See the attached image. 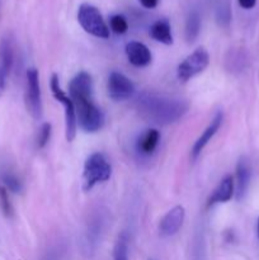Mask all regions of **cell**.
Returning <instances> with one entry per match:
<instances>
[{
	"instance_id": "4",
	"label": "cell",
	"mask_w": 259,
	"mask_h": 260,
	"mask_svg": "<svg viewBox=\"0 0 259 260\" xmlns=\"http://www.w3.org/2000/svg\"><path fill=\"white\" fill-rule=\"evenodd\" d=\"M78 22L89 35L98 38H108L109 28L99 9L94 5L84 3L78 9Z\"/></svg>"
},
{
	"instance_id": "19",
	"label": "cell",
	"mask_w": 259,
	"mask_h": 260,
	"mask_svg": "<svg viewBox=\"0 0 259 260\" xmlns=\"http://www.w3.org/2000/svg\"><path fill=\"white\" fill-rule=\"evenodd\" d=\"M2 179H3V184H4V187L7 188V189H9L10 192L13 193L22 192L23 189L22 182L18 179L17 175L12 174V173H5V174H3Z\"/></svg>"
},
{
	"instance_id": "15",
	"label": "cell",
	"mask_w": 259,
	"mask_h": 260,
	"mask_svg": "<svg viewBox=\"0 0 259 260\" xmlns=\"http://www.w3.org/2000/svg\"><path fill=\"white\" fill-rule=\"evenodd\" d=\"M160 141V132L155 128L146 129L137 141V150L142 155H151Z\"/></svg>"
},
{
	"instance_id": "17",
	"label": "cell",
	"mask_w": 259,
	"mask_h": 260,
	"mask_svg": "<svg viewBox=\"0 0 259 260\" xmlns=\"http://www.w3.org/2000/svg\"><path fill=\"white\" fill-rule=\"evenodd\" d=\"M201 29V17L197 12L189 13L185 22V40L188 42H193L200 35Z\"/></svg>"
},
{
	"instance_id": "18",
	"label": "cell",
	"mask_w": 259,
	"mask_h": 260,
	"mask_svg": "<svg viewBox=\"0 0 259 260\" xmlns=\"http://www.w3.org/2000/svg\"><path fill=\"white\" fill-rule=\"evenodd\" d=\"M113 260H128V238L121 234L113 249Z\"/></svg>"
},
{
	"instance_id": "1",
	"label": "cell",
	"mask_w": 259,
	"mask_h": 260,
	"mask_svg": "<svg viewBox=\"0 0 259 260\" xmlns=\"http://www.w3.org/2000/svg\"><path fill=\"white\" fill-rule=\"evenodd\" d=\"M70 98L75 106L80 128L86 134L98 132L104 124V114L93 99V80L85 71H80L69 84Z\"/></svg>"
},
{
	"instance_id": "13",
	"label": "cell",
	"mask_w": 259,
	"mask_h": 260,
	"mask_svg": "<svg viewBox=\"0 0 259 260\" xmlns=\"http://www.w3.org/2000/svg\"><path fill=\"white\" fill-rule=\"evenodd\" d=\"M251 169L249 160L245 156L240 157L236 165V200L241 201L246 194L249 182H250Z\"/></svg>"
},
{
	"instance_id": "6",
	"label": "cell",
	"mask_w": 259,
	"mask_h": 260,
	"mask_svg": "<svg viewBox=\"0 0 259 260\" xmlns=\"http://www.w3.org/2000/svg\"><path fill=\"white\" fill-rule=\"evenodd\" d=\"M210 63V56L203 47L197 48L195 52L184 58L178 66V79L183 83L190 80L193 76L202 73Z\"/></svg>"
},
{
	"instance_id": "7",
	"label": "cell",
	"mask_w": 259,
	"mask_h": 260,
	"mask_svg": "<svg viewBox=\"0 0 259 260\" xmlns=\"http://www.w3.org/2000/svg\"><path fill=\"white\" fill-rule=\"evenodd\" d=\"M25 106L35 119L42 117V96H41L40 75L38 70L30 68L27 70V90H25Z\"/></svg>"
},
{
	"instance_id": "2",
	"label": "cell",
	"mask_w": 259,
	"mask_h": 260,
	"mask_svg": "<svg viewBox=\"0 0 259 260\" xmlns=\"http://www.w3.org/2000/svg\"><path fill=\"white\" fill-rule=\"evenodd\" d=\"M137 109L147 121L168 124L177 122L188 111V103L182 99L142 94L137 99Z\"/></svg>"
},
{
	"instance_id": "26",
	"label": "cell",
	"mask_w": 259,
	"mask_h": 260,
	"mask_svg": "<svg viewBox=\"0 0 259 260\" xmlns=\"http://www.w3.org/2000/svg\"><path fill=\"white\" fill-rule=\"evenodd\" d=\"M149 260H155V259H149Z\"/></svg>"
},
{
	"instance_id": "3",
	"label": "cell",
	"mask_w": 259,
	"mask_h": 260,
	"mask_svg": "<svg viewBox=\"0 0 259 260\" xmlns=\"http://www.w3.org/2000/svg\"><path fill=\"white\" fill-rule=\"evenodd\" d=\"M112 175V167L107 157L101 152L91 154L84 164L83 189L90 190L98 183L109 180Z\"/></svg>"
},
{
	"instance_id": "25",
	"label": "cell",
	"mask_w": 259,
	"mask_h": 260,
	"mask_svg": "<svg viewBox=\"0 0 259 260\" xmlns=\"http://www.w3.org/2000/svg\"><path fill=\"white\" fill-rule=\"evenodd\" d=\"M258 236H259V218H258Z\"/></svg>"
},
{
	"instance_id": "20",
	"label": "cell",
	"mask_w": 259,
	"mask_h": 260,
	"mask_svg": "<svg viewBox=\"0 0 259 260\" xmlns=\"http://www.w3.org/2000/svg\"><path fill=\"white\" fill-rule=\"evenodd\" d=\"M109 27L117 35H123L128 29V23H127L126 18L121 14L112 15L109 19Z\"/></svg>"
},
{
	"instance_id": "9",
	"label": "cell",
	"mask_w": 259,
	"mask_h": 260,
	"mask_svg": "<svg viewBox=\"0 0 259 260\" xmlns=\"http://www.w3.org/2000/svg\"><path fill=\"white\" fill-rule=\"evenodd\" d=\"M14 62V47L9 36L0 41V98L3 96L7 86V79Z\"/></svg>"
},
{
	"instance_id": "5",
	"label": "cell",
	"mask_w": 259,
	"mask_h": 260,
	"mask_svg": "<svg viewBox=\"0 0 259 260\" xmlns=\"http://www.w3.org/2000/svg\"><path fill=\"white\" fill-rule=\"evenodd\" d=\"M50 85L55 99L58 103L62 104L63 108H65V136L69 142H73L76 136V129H78V118H76L75 106H74L70 96L61 89L57 74H52Z\"/></svg>"
},
{
	"instance_id": "14",
	"label": "cell",
	"mask_w": 259,
	"mask_h": 260,
	"mask_svg": "<svg viewBox=\"0 0 259 260\" xmlns=\"http://www.w3.org/2000/svg\"><path fill=\"white\" fill-rule=\"evenodd\" d=\"M234 196V179L231 175L223 178L220 182V184L216 187L212 194L210 196L207 201V207L217 205V203H225L233 198Z\"/></svg>"
},
{
	"instance_id": "22",
	"label": "cell",
	"mask_w": 259,
	"mask_h": 260,
	"mask_svg": "<svg viewBox=\"0 0 259 260\" xmlns=\"http://www.w3.org/2000/svg\"><path fill=\"white\" fill-rule=\"evenodd\" d=\"M0 207H2L3 213H4L7 217H12L13 216L12 203L9 202V197H8L7 188L2 184H0Z\"/></svg>"
},
{
	"instance_id": "10",
	"label": "cell",
	"mask_w": 259,
	"mask_h": 260,
	"mask_svg": "<svg viewBox=\"0 0 259 260\" xmlns=\"http://www.w3.org/2000/svg\"><path fill=\"white\" fill-rule=\"evenodd\" d=\"M185 211L182 206L173 207L159 223V233L161 236H173L179 231L184 222Z\"/></svg>"
},
{
	"instance_id": "24",
	"label": "cell",
	"mask_w": 259,
	"mask_h": 260,
	"mask_svg": "<svg viewBox=\"0 0 259 260\" xmlns=\"http://www.w3.org/2000/svg\"><path fill=\"white\" fill-rule=\"evenodd\" d=\"M238 2L243 9H253L256 4V0H238Z\"/></svg>"
},
{
	"instance_id": "11",
	"label": "cell",
	"mask_w": 259,
	"mask_h": 260,
	"mask_svg": "<svg viewBox=\"0 0 259 260\" xmlns=\"http://www.w3.org/2000/svg\"><path fill=\"white\" fill-rule=\"evenodd\" d=\"M222 119H223L222 112H217L216 116L213 117L212 121H211V123L207 126V128H206L205 131H203V134L198 137L197 141H196L195 145H193L192 151H190V155H192L193 160H196L198 156H200L202 150L206 147V145H207L208 142L211 141V139L217 134L221 124H222Z\"/></svg>"
},
{
	"instance_id": "12",
	"label": "cell",
	"mask_w": 259,
	"mask_h": 260,
	"mask_svg": "<svg viewBox=\"0 0 259 260\" xmlns=\"http://www.w3.org/2000/svg\"><path fill=\"white\" fill-rule=\"evenodd\" d=\"M126 55L128 61L134 66L137 68H144L147 66L152 60V56L146 45L137 41H132L126 45Z\"/></svg>"
},
{
	"instance_id": "23",
	"label": "cell",
	"mask_w": 259,
	"mask_h": 260,
	"mask_svg": "<svg viewBox=\"0 0 259 260\" xmlns=\"http://www.w3.org/2000/svg\"><path fill=\"white\" fill-rule=\"evenodd\" d=\"M140 4L146 9H154L159 4V0H139Z\"/></svg>"
},
{
	"instance_id": "8",
	"label": "cell",
	"mask_w": 259,
	"mask_h": 260,
	"mask_svg": "<svg viewBox=\"0 0 259 260\" xmlns=\"http://www.w3.org/2000/svg\"><path fill=\"white\" fill-rule=\"evenodd\" d=\"M107 89H108L109 98L117 102L126 101V99L131 98L135 93L134 83L126 75L118 73V71L111 73L108 78Z\"/></svg>"
},
{
	"instance_id": "16",
	"label": "cell",
	"mask_w": 259,
	"mask_h": 260,
	"mask_svg": "<svg viewBox=\"0 0 259 260\" xmlns=\"http://www.w3.org/2000/svg\"><path fill=\"white\" fill-rule=\"evenodd\" d=\"M150 36L152 40L163 43V45H172L173 43V35L170 23L167 19H159L150 27Z\"/></svg>"
},
{
	"instance_id": "21",
	"label": "cell",
	"mask_w": 259,
	"mask_h": 260,
	"mask_svg": "<svg viewBox=\"0 0 259 260\" xmlns=\"http://www.w3.org/2000/svg\"><path fill=\"white\" fill-rule=\"evenodd\" d=\"M51 132H52L51 123L45 122V123L41 126L40 134H38V137H37L38 149H43V147L48 144V141H50V139H51Z\"/></svg>"
}]
</instances>
